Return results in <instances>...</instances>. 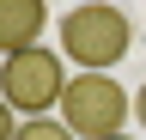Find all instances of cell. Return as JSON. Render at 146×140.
I'll return each mask as SVG.
<instances>
[{"instance_id": "1", "label": "cell", "mask_w": 146, "mask_h": 140, "mask_svg": "<svg viewBox=\"0 0 146 140\" xmlns=\"http://www.w3.org/2000/svg\"><path fill=\"white\" fill-rule=\"evenodd\" d=\"M128 49H134V25H128L122 6H104V0L67 6V19H61V61H73L79 73H110Z\"/></svg>"}, {"instance_id": "3", "label": "cell", "mask_w": 146, "mask_h": 140, "mask_svg": "<svg viewBox=\"0 0 146 140\" xmlns=\"http://www.w3.org/2000/svg\"><path fill=\"white\" fill-rule=\"evenodd\" d=\"M67 61L61 55H49L43 43L25 49V55H12V61H0V98L12 104L18 116H49V110H61V92H67Z\"/></svg>"}, {"instance_id": "6", "label": "cell", "mask_w": 146, "mask_h": 140, "mask_svg": "<svg viewBox=\"0 0 146 140\" xmlns=\"http://www.w3.org/2000/svg\"><path fill=\"white\" fill-rule=\"evenodd\" d=\"M12 134H18V110L0 98V140H12Z\"/></svg>"}, {"instance_id": "4", "label": "cell", "mask_w": 146, "mask_h": 140, "mask_svg": "<svg viewBox=\"0 0 146 140\" xmlns=\"http://www.w3.org/2000/svg\"><path fill=\"white\" fill-rule=\"evenodd\" d=\"M49 25V0H0V55H25V49L43 43Z\"/></svg>"}, {"instance_id": "9", "label": "cell", "mask_w": 146, "mask_h": 140, "mask_svg": "<svg viewBox=\"0 0 146 140\" xmlns=\"http://www.w3.org/2000/svg\"><path fill=\"white\" fill-rule=\"evenodd\" d=\"M79 6H85V0H79Z\"/></svg>"}, {"instance_id": "2", "label": "cell", "mask_w": 146, "mask_h": 140, "mask_svg": "<svg viewBox=\"0 0 146 140\" xmlns=\"http://www.w3.org/2000/svg\"><path fill=\"white\" fill-rule=\"evenodd\" d=\"M128 116H134V98L110 73H73L61 92V122L73 128V140H116Z\"/></svg>"}, {"instance_id": "7", "label": "cell", "mask_w": 146, "mask_h": 140, "mask_svg": "<svg viewBox=\"0 0 146 140\" xmlns=\"http://www.w3.org/2000/svg\"><path fill=\"white\" fill-rule=\"evenodd\" d=\"M134 122H140V128H146V85H140V92H134Z\"/></svg>"}, {"instance_id": "5", "label": "cell", "mask_w": 146, "mask_h": 140, "mask_svg": "<svg viewBox=\"0 0 146 140\" xmlns=\"http://www.w3.org/2000/svg\"><path fill=\"white\" fill-rule=\"evenodd\" d=\"M12 140H73V128L67 122H49V116H31V122H18Z\"/></svg>"}, {"instance_id": "8", "label": "cell", "mask_w": 146, "mask_h": 140, "mask_svg": "<svg viewBox=\"0 0 146 140\" xmlns=\"http://www.w3.org/2000/svg\"><path fill=\"white\" fill-rule=\"evenodd\" d=\"M116 140H128V134H116Z\"/></svg>"}]
</instances>
